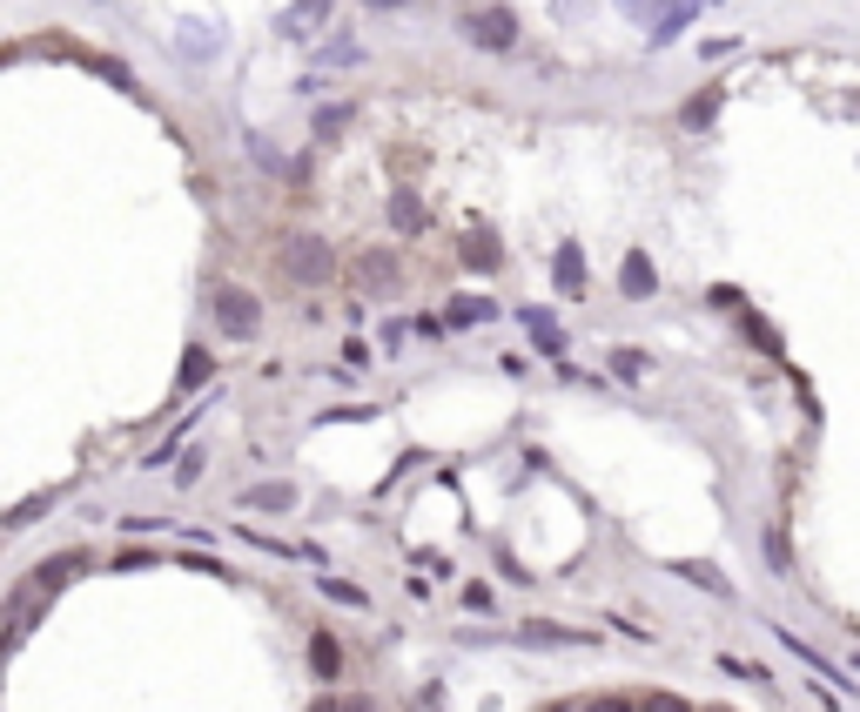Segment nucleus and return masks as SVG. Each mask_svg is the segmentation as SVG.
Here are the masks:
<instances>
[{
    "instance_id": "obj_24",
    "label": "nucleus",
    "mask_w": 860,
    "mask_h": 712,
    "mask_svg": "<svg viewBox=\"0 0 860 712\" xmlns=\"http://www.w3.org/2000/svg\"><path fill=\"white\" fill-rule=\"evenodd\" d=\"M464 612L484 618V612H497V605H491V591H484V585H464Z\"/></svg>"
},
{
    "instance_id": "obj_9",
    "label": "nucleus",
    "mask_w": 860,
    "mask_h": 712,
    "mask_svg": "<svg viewBox=\"0 0 860 712\" xmlns=\"http://www.w3.org/2000/svg\"><path fill=\"white\" fill-rule=\"evenodd\" d=\"M236 504H243V511H262V518H277V511H296V484L269 478V484H249V491H243Z\"/></svg>"
},
{
    "instance_id": "obj_20",
    "label": "nucleus",
    "mask_w": 860,
    "mask_h": 712,
    "mask_svg": "<svg viewBox=\"0 0 860 712\" xmlns=\"http://www.w3.org/2000/svg\"><path fill=\"white\" fill-rule=\"evenodd\" d=\"M323 591H330L336 605H349V612H364V605H370V591H364V585H349V578H323Z\"/></svg>"
},
{
    "instance_id": "obj_3",
    "label": "nucleus",
    "mask_w": 860,
    "mask_h": 712,
    "mask_svg": "<svg viewBox=\"0 0 860 712\" xmlns=\"http://www.w3.org/2000/svg\"><path fill=\"white\" fill-rule=\"evenodd\" d=\"M216 330H222V336H236V343L262 336V303H256L243 283H222V290H216Z\"/></svg>"
},
{
    "instance_id": "obj_21",
    "label": "nucleus",
    "mask_w": 860,
    "mask_h": 712,
    "mask_svg": "<svg viewBox=\"0 0 860 712\" xmlns=\"http://www.w3.org/2000/svg\"><path fill=\"white\" fill-rule=\"evenodd\" d=\"M349 122H357V114H349V108H323V114H317V142H336V135H343Z\"/></svg>"
},
{
    "instance_id": "obj_23",
    "label": "nucleus",
    "mask_w": 860,
    "mask_h": 712,
    "mask_svg": "<svg viewBox=\"0 0 860 712\" xmlns=\"http://www.w3.org/2000/svg\"><path fill=\"white\" fill-rule=\"evenodd\" d=\"M612 370H618V377H646L652 364H646V356H639V349H612Z\"/></svg>"
},
{
    "instance_id": "obj_2",
    "label": "nucleus",
    "mask_w": 860,
    "mask_h": 712,
    "mask_svg": "<svg viewBox=\"0 0 860 712\" xmlns=\"http://www.w3.org/2000/svg\"><path fill=\"white\" fill-rule=\"evenodd\" d=\"M457 34H464L471 48H484V54H512V48H518V14L504 8V0H491V8L457 14Z\"/></svg>"
},
{
    "instance_id": "obj_4",
    "label": "nucleus",
    "mask_w": 860,
    "mask_h": 712,
    "mask_svg": "<svg viewBox=\"0 0 860 712\" xmlns=\"http://www.w3.org/2000/svg\"><path fill=\"white\" fill-rule=\"evenodd\" d=\"M349 283H357L364 296H390V290L404 283L397 249H357V256H349Z\"/></svg>"
},
{
    "instance_id": "obj_6",
    "label": "nucleus",
    "mask_w": 860,
    "mask_h": 712,
    "mask_svg": "<svg viewBox=\"0 0 860 712\" xmlns=\"http://www.w3.org/2000/svg\"><path fill=\"white\" fill-rule=\"evenodd\" d=\"M652 290H659L652 256H646V249H625V262H618V296H625V303H652Z\"/></svg>"
},
{
    "instance_id": "obj_26",
    "label": "nucleus",
    "mask_w": 860,
    "mask_h": 712,
    "mask_svg": "<svg viewBox=\"0 0 860 712\" xmlns=\"http://www.w3.org/2000/svg\"><path fill=\"white\" fill-rule=\"evenodd\" d=\"M349 61H357V41H330L323 48V67H349Z\"/></svg>"
},
{
    "instance_id": "obj_19",
    "label": "nucleus",
    "mask_w": 860,
    "mask_h": 712,
    "mask_svg": "<svg viewBox=\"0 0 860 712\" xmlns=\"http://www.w3.org/2000/svg\"><path fill=\"white\" fill-rule=\"evenodd\" d=\"M209 370H216V364H209V349L195 343V349L182 356V377H175V383H182V390H202V383H209Z\"/></svg>"
},
{
    "instance_id": "obj_14",
    "label": "nucleus",
    "mask_w": 860,
    "mask_h": 712,
    "mask_svg": "<svg viewBox=\"0 0 860 712\" xmlns=\"http://www.w3.org/2000/svg\"><path fill=\"white\" fill-rule=\"evenodd\" d=\"M720 101H726V88H699V95H692V101L679 108V128H692V135H699V128H713Z\"/></svg>"
},
{
    "instance_id": "obj_5",
    "label": "nucleus",
    "mask_w": 860,
    "mask_h": 712,
    "mask_svg": "<svg viewBox=\"0 0 860 712\" xmlns=\"http://www.w3.org/2000/svg\"><path fill=\"white\" fill-rule=\"evenodd\" d=\"M457 262L478 269V275H497L504 269V243H497L491 229H457Z\"/></svg>"
},
{
    "instance_id": "obj_1",
    "label": "nucleus",
    "mask_w": 860,
    "mask_h": 712,
    "mask_svg": "<svg viewBox=\"0 0 860 712\" xmlns=\"http://www.w3.org/2000/svg\"><path fill=\"white\" fill-rule=\"evenodd\" d=\"M283 275H290V283H303V290H330L336 283V249L323 243L317 229H296L290 243H283Z\"/></svg>"
},
{
    "instance_id": "obj_8",
    "label": "nucleus",
    "mask_w": 860,
    "mask_h": 712,
    "mask_svg": "<svg viewBox=\"0 0 860 712\" xmlns=\"http://www.w3.org/2000/svg\"><path fill=\"white\" fill-rule=\"evenodd\" d=\"M552 283H558V296H585L592 290V275H585V249L578 243H558V256H552Z\"/></svg>"
},
{
    "instance_id": "obj_12",
    "label": "nucleus",
    "mask_w": 860,
    "mask_h": 712,
    "mask_svg": "<svg viewBox=\"0 0 860 712\" xmlns=\"http://www.w3.org/2000/svg\"><path fill=\"white\" fill-rule=\"evenodd\" d=\"M323 14H330V0H296V8H290V14L277 21V34H283V41H309Z\"/></svg>"
},
{
    "instance_id": "obj_10",
    "label": "nucleus",
    "mask_w": 860,
    "mask_h": 712,
    "mask_svg": "<svg viewBox=\"0 0 860 712\" xmlns=\"http://www.w3.org/2000/svg\"><path fill=\"white\" fill-rule=\"evenodd\" d=\"M518 323L531 330V343H538L544 356H565V330H558V316H552V309H538V303H525V309H518Z\"/></svg>"
},
{
    "instance_id": "obj_11",
    "label": "nucleus",
    "mask_w": 860,
    "mask_h": 712,
    "mask_svg": "<svg viewBox=\"0 0 860 712\" xmlns=\"http://www.w3.org/2000/svg\"><path fill=\"white\" fill-rule=\"evenodd\" d=\"M343 646H336V631H309V672L317 679H343Z\"/></svg>"
},
{
    "instance_id": "obj_25",
    "label": "nucleus",
    "mask_w": 860,
    "mask_h": 712,
    "mask_svg": "<svg viewBox=\"0 0 860 712\" xmlns=\"http://www.w3.org/2000/svg\"><path fill=\"white\" fill-rule=\"evenodd\" d=\"M747 336L766 349V356H779V336H773V323H760V316H747Z\"/></svg>"
},
{
    "instance_id": "obj_27",
    "label": "nucleus",
    "mask_w": 860,
    "mask_h": 712,
    "mask_svg": "<svg viewBox=\"0 0 860 712\" xmlns=\"http://www.w3.org/2000/svg\"><path fill=\"white\" fill-rule=\"evenodd\" d=\"M766 565H773V572H787V544H779V531H766Z\"/></svg>"
},
{
    "instance_id": "obj_15",
    "label": "nucleus",
    "mask_w": 860,
    "mask_h": 712,
    "mask_svg": "<svg viewBox=\"0 0 860 712\" xmlns=\"http://www.w3.org/2000/svg\"><path fill=\"white\" fill-rule=\"evenodd\" d=\"M497 303L491 296H451V330H471V323H491Z\"/></svg>"
},
{
    "instance_id": "obj_17",
    "label": "nucleus",
    "mask_w": 860,
    "mask_h": 712,
    "mask_svg": "<svg viewBox=\"0 0 860 712\" xmlns=\"http://www.w3.org/2000/svg\"><path fill=\"white\" fill-rule=\"evenodd\" d=\"M673 572H679V578H692V585H707V591H720V599H733V578H726V572H713V565H699V558H679Z\"/></svg>"
},
{
    "instance_id": "obj_7",
    "label": "nucleus",
    "mask_w": 860,
    "mask_h": 712,
    "mask_svg": "<svg viewBox=\"0 0 860 712\" xmlns=\"http://www.w3.org/2000/svg\"><path fill=\"white\" fill-rule=\"evenodd\" d=\"M88 551H54V558H41V565H34V578L27 585H41V591H61L67 578H88Z\"/></svg>"
},
{
    "instance_id": "obj_13",
    "label": "nucleus",
    "mask_w": 860,
    "mask_h": 712,
    "mask_svg": "<svg viewBox=\"0 0 860 712\" xmlns=\"http://www.w3.org/2000/svg\"><path fill=\"white\" fill-rule=\"evenodd\" d=\"M390 229H404V235H423V229H430V209H423V195H410V188H397V195H390Z\"/></svg>"
},
{
    "instance_id": "obj_16",
    "label": "nucleus",
    "mask_w": 860,
    "mask_h": 712,
    "mask_svg": "<svg viewBox=\"0 0 860 712\" xmlns=\"http://www.w3.org/2000/svg\"><path fill=\"white\" fill-rule=\"evenodd\" d=\"M692 21H699V0H673V8H666V21H659V27H652V48H666V41H673V34H686Z\"/></svg>"
},
{
    "instance_id": "obj_22",
    "label": "nucleus",
    "mask_w": 860,
    "mask_h": 712,
    "mask_svg": "<svg viewBox=\"0 0 860 712\" xmlns=\"http://www.w3.org/2000/svg\"><path fill=\"white\" fill-rule=\"evenodd\" d=\"M618 8H625V14H639L646 27H659V21H666V8H673V0H618Z\"/></svg>"
},
{
    "instance_id": "obj_18",
    "label": "nucleus",
    "mask_w": 860,
    "mask_h": 712,
    "mask_svg": "<svg viewBox=\"0 0 860 712\" xmlns=\"http://www.w3.org/2000/svg\"><path fill=\"white\" fill-rule=\"evenodd\" d=\"M525 646H585V631H565V625H525Z\"/></svg>"
}]
</instances>
